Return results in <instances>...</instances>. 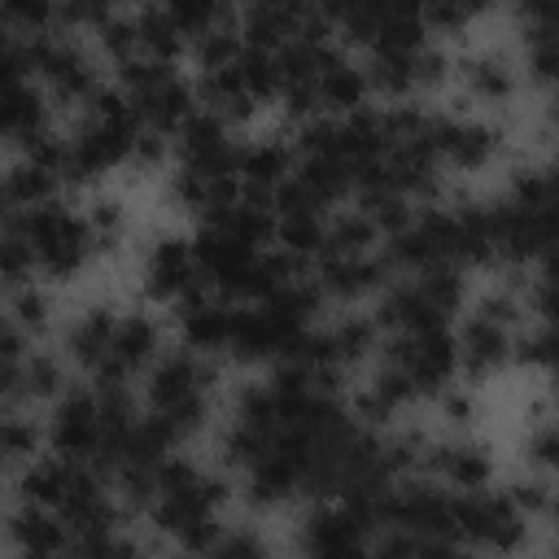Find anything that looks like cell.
<instances>
[{
  "mask_svg": "<svg viewBox=\"0 0 559 559\" xmlns=\"http://www.w3.org/2000/svg\"><path fill=\"white\" fill-rule=\"evenodd\" d=\"M26 280H39L35 271V253H31V240L13 227V218L0 227V297Z\"/></svg>",
  "mask_w": 559,
  "mask_h": 559,
  "instance_id": "cell-29",
  "label": "cell"
},
{
  "mask_svg": "<svg viewBox=\"0 0 559 559\" xmlns=\"http://www.w3.org/2000/svg\"><path fill=\"white\" fill-rule=\"evenodd\" d=\"M314 92H319V114H328V118H345V114L367 109L371 105V83H367L362 52H354V48L332 39L319 52Z\"/></svg>",
  "mask_w": 559,
  "mask_h": 559,
  "instance_id": "cell-12",
  "label": "cell"
},
{
  "mask_svg": "<svg viewBox=\"0 0 559 559\" xmlns=\"http://www.w3.org/2000/svg\"><path fill=\"white\" fill-rule=\"evenodd\" d=\"M450 328H454V349H459V380L480 389L485 380H493L511 367V336H515L511 323H502L476 306H463L450 319Z\"/></svg>",
  "mask_w": 559,
  "mask_h": 559,
  "instance_id": "cell-8",
  "label": "cell"
},
{
  "mask_svg": "<svg viewBox=\"0 0 559 559\" xmlns=\"http://www.w3.org/2000/svg\"><path fill=\"white\" fill-rule=\"evenodd\" d=\"M13 214H17V210H13V201H9V192H4V179H0V227H4V223H9Z\"/></svg>",
  "mask_w": 559,
  "mask_h": 559,
  "instance_id": "cell-31",
  "label": "cell"
},
{
  "mask_svg": "<svg viewBox=\"0 0 559 559\" xmlns=\"http://www.w3.org/2000/svg\"><path fill=\"white\" fill-rule=\"evenodd\" d=\"M515 459L520 467L528 472H555V419H550V406L542 402V411L524 424L520 441H515Z\"/></svg>",
  "mask_w": 559,
  "mask_h": 559,
  "instance_id": "cell-26",
  "label": "cell"
},
{
  "mask_svg": "<svg viewBox=\"0 0 559 559\" xmlns=\"http://www.w3.org/2000/svg\"><path fill=\"white\" fill-rule=\"evenodd\" d=\"M428 406L437 411V419H441L445 432H476V419H480V389L467 384V380H454V384H445L441 393H432Z\"/></svg>",
  "mask_w": 559,
  "mask_h": 559,
  "instance_id": "cell-25",
  "label": "cell"
},
{
  "mask_svg": "<svg viewBox=\"0 0 559 559\" xmlns=\"http://www.w3.org/2000/svg\"><path fill=\"white\" fill-rule=\"evenodd\" d=\"M310 280L319 284L328 306H362L393 280V266L384 262L380 249H371V253H319L310 262Z\"/></svg>",
  "mask_w": 559,
  "mask_h": 559,
  "instance_id": "cell-10",
  "label": "cell"
},
{
  "mask_svg": "<svg viewBox=\"0 0 559 559\" xmlns=\"http://www.w3.org/2000/svg\"><path fill=\"white\" fill-rule=\"evenodd\" d=\"M555 362V328L550 319H524L511 336V367L524 376H546Z\"/></svg>",
  "mask_w": 559,
  "mask_h": 559,
  "instance_id": "cell-24",
  "label": "cell"
},
{
  "mask_svg": "<svg viewBox=\"0 0 559 559\" xmlns=\"http://www.w3.org/2000/svg\"><path fill=\"white\" fill-rule=\"evenodd\" d=\"M450 524H454L459 550H489V555H520V550H528V537L537 528L511 502L502 480H493L485 489L450 493Z\"/></svg>",
  "mask_w": 559,
  "mask_h": 559,
  "instance_id": "cell-2",
  "label": "cell"
},
{
  "mask_svg": "<svg viewBox=\"0 0 559 559\" xmlns=\"http://www.w3.org/2000/svg\"><path fill=\"white\" fill-rule=\"evenodd\" d=\"M293 140L280 135V131H262V135H240L236 144V179H240V192L253 197V201H271L275 188L293 175Z\"/></svg>",
  "mask_w": 559,
  "mask_h": 559,
  "instance_id": "cell-13",
  "label": "cell"
},
{
  "mask_svg": "<svg viewBox=\"0 0 559 559\" xmlns=\"http://www.w3.org/2000/svg\"><path fill=\"white\" fill-rule=\"evenodd\" d=\"M96 445H100V402L92 380L74 376L44 411V450L70 463H92Z\"/></svg>",
  "mask_w": 559,
  "mask_h": 559,
  "instance_id": "cell-6",
  "label": "cell"
},
{
  "mask_svg": "<svg viewBox=\"0 0 559 559\" xmlns=\"http://www.w3.org/2000/svg\"><path fill=\"white\" fill-rule=\"evenodd\" d=\"M454 87L463 92L467 109H480V114H502L520 96H528L515 48L507 44H472L454 52Z\"/></svg>",
  "mask_w": 559,
  "mask_h": 559,
  "instance_id": "cell-4",
  "label": "cell"
},
{
  "mask_svg": "<svg viewBox=\"0 0 559 559\" xmlns=\"http://www.w3.org/2000/svg\"><path fill=\"white\" fill-rule=\"evenodd\" d=\"M70 380H74V371L61 358V349H48L35 341L22 358V371H17V402L22 406H48Z\"/></svg>",
  "mask_w": 559,
  "mask_h": 559,
  "instance_id": "cell-17",
  "label": "cell"
},
{
  "mask_svg": "<svg viewBox=\"0 0 559 559\" xmlns=\"http://www.w3.org/2000/svg\"><path fill=\"white\" fill-rule=\"evenodd\" d=\"M83 218H87V227H92V236H96V253L114 249V245L127 236V223H131L127 201L114 197V192H96V197L83 205Z\"/></svg>",
  "mask_w": 559,
  "mask_h": 559,
  "instance_id": "cell-28",
  "label": "cell"
},
{
  "mask_svg": "<svg viewBox=\"0 0 559 559\" xmlns=\"http://www.w3.org/2000/svg\"><path fill=\"white\" fill-rule=\"evenodd\" d=\"M140 297L157 310H170L175 301H183L192 288H201V271L192 258V236L188 231H157L144 249H140Z\"/></svg>",
  "mask_w": 559,
  "mask_h": 559,
  "instance_id": "cell-7",
  "label": "cell"
},
{
  "mask_svg": "<svg viewBox=\"0 0 559 559\" xmlns=\"http://www.w3.org/2000/svg\"><path fill=\"white\" fill-rule=\"evenodd\" d=\"M188 39L192 35H201V31H210L214 22H227V17H236V0H153Z\"/></svg>",
  "mask_w": 559,
  "mask_h": 559,
  "instance_id": "cell-27",
  "label": "cell"
},
{
  "mask_svg": "<svg viewBox=\"0 0 559 559\" xmlns=\"http://www.w3.org/2000/svg\"><path fill=\"white\" fill-rule=\"evenodd\" d=\"M380 240L384 236L371 223V214L358 210L354 201H345V205H336L328 214V231H323V249L319 253H371V249H380Z\"/></svg>",
  "mask_w": 559,
  "mask_h": 559,
  "instance_id": "cell-23",
  "label": "cell"
},
{
  "mask_svg": "<svg viewBox=\"0 0 559 559\" xmlns=\"http://www.w3.org/2000/svg\"><path fill=\"white\" fill-rule=\"evenodd\" d=\"M0 179H4V192H9L13 210L39 205V201H52V197L66 192V183H61V175H57L52 166L31 162V157H17V153H13V162L0 170Z\"/></svg>",
  "mask_w": 559,
  "mask_h": 559,
  "instance_id": "cell-22",
  "label": "cell"
},
{
  "mask_svg": "<svg viewBox=\"0 0 559 559\" xmlns=\"http://www.w3.org/2000/svg\"><path fill=\"white\" fill-rule=\"evenodd\" d=\"M166 349V323L157 319V306L140 301L114 314V332H109V349L105 362L87 376L92 384H135L144 376V367Z\"/></svg>",
  "mask_w": 559,
  "mask_h": 559,
  "instance_id": "cell-5",
  "label": "cell"
},
{
  "mask_svg": "<svg viewBox=\"0 0 559 559\" xmlns=\"http://www.w3.org/2000/svg\"><path fill=\"white\" fill-rule=\"evenodd\" d=\"M52 122V105L35 79L0 83V148H17L31 131Z\"/></svg>",
  "mask_w": 559,
  "mask_h": 559,
  "instance_id": "cell-16",
  "label": "cell"
},
{
  "mask_svg": "<svg viewBox=\"0 0 559 559\" xmlns=\"http://www.w3.org/2000/svg\"><path fill=\"white\" fill-rule=\"evenodd\" d=\"M114 314H118V306H109V301H87V306H79V310L61 323L57 349H61V358L70 362L74 376L87 380V376L105 362L109 332H114Z\"/></svg>",
  "mask_w": 559,
  "mask_h": 559,
  "instance_id": "cell-14",
  "label": "cell"
},
{
  "mask_svg": "<svg viewBox=\"0 0 559 559\" xmlns=\"http://www.w3.org/2000/svg\"><path fill=\"white\" fill-rule=\"evenodd\" d=\"M44 450V415L22 402H0V472H17Z\"/></svg>",
  "mask_w": 559,
  "mask_h": 559,
  "instance_id": "cell-18",
  "label": "cell"
},
{
  "mask_svg": "<svg viewBox=\"0 0 559 559\" xmlns=\"http://www.w3.org/2000/svg\"><path fill=\"white\" fill-rule=\"evenodd\" d=\"M419 472L432 476L437 485H445L450 493L485 489L498 480V454L476 432H441V437H428Z\"/></svg>",
  "mask_w": 559,
  "mask_h": 559,
  "instance_id": "cell-9",
  "label": "cell"
},
{
  "mask_svg": "<svg viewBox=\"0 0 559 559\" xmlns=\"http://www.w3.org/2000/svg\"><path fill=\"white\" fill-rule=\"evenodd\" d=\"M131 17H135V48H140V57L166 61V66H179L188 57V35L153 0H140V9H131Z\"/></svg>",
  "mask_w": 559,
  "mask_h": 559,
  "instance_id": "cell-20",
  "label": "cell"
},
{
  "mask_svg": "<svg viewBox=\"0 0 559 559\" xmlns=\"http://www.w3.org/2000/svg\"><path fill=\"white\" fill-rule=\"evenodd\" d=\"M275 210V249L293 253L297 262H314L323 249V231H328V214L314 205H271Z\"/></svg>",
  "mask_w": 559,
  "mask_h": 559,
  "instance_id": "cell-19",
  "label": "cell"
},
{
  "mask_svg": "<svg viewBox=\"0 0 559 559\" xmlns=\"http://www.w3.org/2000/svg\"><path fill=\"white\" fill-rule=\"evenodd\" d=\"M231 310H236V301H227L201 284L183 301H175L166 314H170V332L183 349H192L201 358H223L227 332H231Z\"/></svg>",
  "mask_w": 559,
  "mask_h": 559,
  "instance_id": "cell-11",
  "label": "cell"
},
{
  "mask_svg": "<svg viewBox=\"0 0 559 559\" xmlns=\"http://www.w3.org/2000/svg\"><path fill=\"white\" fill-rule=\"evenodd\" d=\"M507 122L498 114H480V109H437L432 118V148L437 162L445 170V179H467V175H485L489 166H498V157L507 153Z\"/></svg>",
  "mask_w": 559,
  "mask_h": 559,
  "instance_id": "cell-3",
  "label": "cell"
},
{
  "mask_svg": "<svg viewBox=\"0 0 559 559\" xmlns=\"http://www.w3.org/2000/svg\"><path fill=\"white\" fill-rule=\"evenodd\" d=\"M13 227L31 240V253H35V271L39 280L48 284H70L87 271V262L96 258V236L83 218L79 205L61 197L52 201H39V205H26L13 214Z\"/></svg>",
  "mask_w": 559,
  "mask_h": 559,
  "instance_id": "cell-1",
  "label": "cell"
},
{
  "mask_svg": "<svg viewBox=\"0 0 559 559\" xmlns=\"http://www.w3.org/2000/svg\"><path fill=\"white\" fill-rule=\"evenodd\" d=\"M0 310H4L31 341H39V336H48V332L57 328V297H52L48 280H26V284L9 288V293L0 297Z\"/></svg>",
  "mask_w": 559,
  "mask_h": 559,
  "instance_id": "cell-21",
  "label": "cell"
},
{
  "mask_svg": "<svg viewBox=\"0 0 559 559\" xmlns=\"http://www.w3.org/2000/svg\"><path fill=\"white\" fill-rule=\"evenodd\" d=\"M4 546L22 555H61L70 550V524L39 502H13V511L0 520Z\"/></svg>",
  "mask_w": 559,
  "mask_h": 559,
  "instance_id": "cell-15",
  "label": "cell"
},
{
  "mask_svg": "<svg viewBox=\"0 0 559 559\" xmlns=\"http://www.w3.org/2000/svg\"><path fill=\"white\" fill-rule=\"evenodd\" d=\"M0 13L17 35L57 31V0H0Z\"/></svg>",
  "mask_w": 559,
  "mask_h": 559,
  "instance_id": "cell-30",
  "label": "cell"
}]
</instances>
